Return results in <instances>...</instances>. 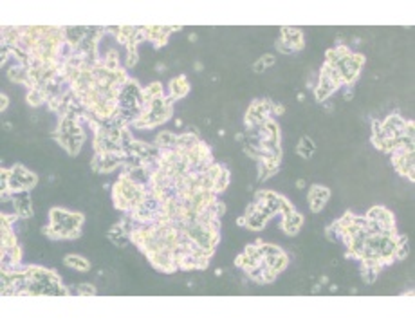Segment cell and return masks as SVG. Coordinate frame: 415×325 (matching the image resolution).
I'll list each match as a JSON object with an SVG mask.
<instances>
[{"label": "cell", "instance_id": "1", "mask_svg": "<svg viewBox=\"0 0 415 325\" xmlns=\"http://www.w3.org/2000/svg\"><path fill=\"white\" fill-rule=\"evenodd\" d=\"M27 275V295L31 296H67L69 287L61 284L60 277L40 266H29L24 269Z\"/></svg>", "mask_w": 415, "mask_h": 325}, {"label": "cell", "instance_id": "2", "mask_svg": "<svg viewBox=\"0 0 415 325\" xmlns=\"http://www.w3.org/2000/svg\"><path fill=\"white\" fill-rule=\"evenodd\" d=\"M83 226V213H73L63 208H51L49 210V226L43 228V233L49 238H78L82 233Z\"/></svg>", "mask_w": 415, "mask_h": 325}, {"label": "cell", "instance_id": "3", "mask_svg": "<svg viewBox=\"0 0 415 325\" xmlns=\"http://www.w3.org/2000/svg\"><path fill=\"white\" fill-rule=\"evenodd\" d=\"M365 65V56L358 52H347L345 56L339 58L332 67H336L337 73L341 74L343 85H352L358 80L359 73Z\"/></svg>", "mask_w": 415, "mask_h": 325}, {"label": "cell", "instance_id": "4", "mask_svg": "<svg viewBox=\"0 0 415 325\" xmlns=\"http://www.w3.org/2000/svg\"><path fill=\"white\" fill-rule=\"evenodd\" d=\"M38 182V177L35 173L24 168L22 165H15L11 168V175H9L8 188L9 191H22V190H33Z\"/></svg>", "mask_w": 415, "mask_h": 325}, {"label": "cell", "instance_id": "5", "mask_svg": "<svg viewBox=\"0 0 415 325\" xmlns=\"http://www.w3.org/2000/svg\"><path fill=\"white\" fill-rule=\"evenodd\" d=\"M392 163H394L397 173L402 177H408L410 181L415 179V154L406 150H395L392 152Z\"/></svg>", "mask_w": 415, "mask_h": 325}, {"label": "cell", "instance_id": "6", "mask_svg": "<svg viewBox=\"0 0 415 325\" xmlns=\"http://www.w3.org/2000/svg\"><path fill=\"white\" fill-rule=\"evenodd\" d=\"M11 204H13V210L20 219H31L33 217V201H31L29 190H22V191H11Z\"/></svg>", "mask_w": 415, "mask_h": 325}, {"label": "cell", "instance_id": "7", "mask_svg": "<svg viewBox=\"0 0 415 325\" xmlns=\"http://www.w3.org/2000/svg\"><path fill=\"white\" fill-rule=\"evenodd\" d=\"M179 29H181V27L177 26H150V27H145V33H147L148 40H152L157 47H161V45L166 43V38H168L170 33Z\"/></svg>", "mask_w": 415, "mask_h": 325}, {"label": "cell", "instance_id": "8", "mask_svg": "<svg viewBox=\"0 0 415 325\" xmlns=\"http://www.w3.org/2000/svg\"><path fill=\"white\" fill-rule=\"evenodd\" d=\"M280 38L284 40V42H286L291 49H294V52L300 51V49H303V45H305L303 33H302V29H298V27H289V26L282 27Z\"/></svg>", "mask_w": 415, "mask_h": 325}, {"label": "cell", "instance_id": "9", "mask_svg": "<svg viewBox=\"0 0 415 325\" xmlns=\"http://www.w3.org/2000/svg\"><path fill=\"white\" fill-rule=\"evenodd\" d=\"M365 217L370 219V221L379 222V224H383L385 228H395L394 213L390 212V210H386L385 206H374V208L368 210Z\"/></svg>", "mask_w": 415, "mask_h": 325}, {"label": "cell", "instance_id": "10", "mask_svg": "<svg viewBox=\"0 0 415 325\" xmlns=\"http://www.w3.org/2000/svg\"><path fill=\"white\" fill-rule=\"evenodd\" d=\"M282 217H284V221H282L280 228L284 230V233H286V235H289V237H294V235L300 231V228H302L303 217L300 215L296 210H294V212H291V213H287V215H282Z\"/></svg>", "mask_w": 415, "mask_h": 325}, {"label": "cell", "instance_id": "11", "mask_svg": "<svg viewBox=\"0 0 415 325\" xmlns=\"http://www.w3.org/2000/svg\"><path fill=\"white\" fill-rule=\"evenodd\" d=\"M85 35H87V26H67V27H63V40L74 49H78V45L83 42Z\"/></svg>", "mask_w": 415, "mask_h": 325}, {"label": "cell", "instance_id": "12", "mask_svg": "<svg viewBox=\"0 0 415 325\" xmlns=\"http://www.w3.org/2000/svg\"><path fill=\"white\" fill-rule=\"evenodd\" d=\"M190 92V82H188L186 76H177L170 82V94L175 98V100H182L184 96Z\"/></svg>", "mask_w": 415, "mask_h": 325}, {"label": "cell", "instance_id": "13", "mask_svg": "<svg viewBox=\"0 0 415 325\" xmlns=\"http://www.w3.org/2000/svg\"><path fill=\"white\" fill-rule=\"evenodd\" d=\"M264 264L267 266L271 271H274L276 275H280L284 269L287 268V264H289V256L286 255V251L280 253V255H274V256H264Z\"/></svg>", "mask_w": 415, "mask_h": 325}, {"label": "cell", "instance_id": "14", "mask_svg": "<svg viewBox=\"0 0 415 325\" xmlns=\"http://www.w3.org/2000/svg\"><path fill=\"white\" fill-rule=\"evenodd\" d=\"M156 145L159 150H173L177 147V136L173 132H159L156 136Z\"/></svg>", "mask_w": 415, "mask_h": 325}, {"label": "cell", "instance_id": "15", "mask_svg": "<svg viewBox=\"0 0 415 325\" xmlns=\"http://www.w3.org/2000/svg\"><path fill=\"white\" fill-rule=\"evenodd\" d=\"M265 224H267V219H265L260 212H255V213H251V215L246 217V228H249V230H253V231L264 230Z\"/></svg>", "mask_w": 415, "mask_h": 325}, {"label": "cell", "instance_id": "16", "mask_svg": "<svg viewBox=\"0 0 415 325\" xmlns=\"http://www.w3.org/2000/svg\"><path fill=\"white\" fill-rule=\"evenodd\" d=\"M63 262L65 266H69V268L76 269V271H89V269H91V262L78 255H67L63 258Z\"/></svg>", "mask_w": 415, "mask_h": 325}, {"label": "cell", "instance_id": "17", "mask_svg": "<svg viewBox=\"0 0 415 325\" xmlns=\"http://www.w3.org/2000/svg\"><path fill=\"white\" fill-rule=\"evenodd\" d=\"M314 150H316L314 141H312V139L309 138V136H303V138L300 139L298 147H296V152H298V154L303 157V159H309V157H312Z\"/></svg>", "mask_w": 415, "mask_h": 325}, {"label": "cell", "instance_id": "18", "mask_svg": "<svg viewBox=\"0 0 415 325\" xmlns=\"http://www.w3.org/2000/svg\"><path fill=\"white\" fill-rule=\"evenodd\" d=\"M229 186V170L228 168H222V172L219 173V177L213 181V193H221V191H224L226 188Z\"/></svg>", "mask_w": 415, "mask_h": 325}, {"label": "cell", "instance_id": "19", "mask_svg": "<svg viewBox=\"0 0 415 325\" xmlns=\"http://www.w3.org/2000/svg\"><path fill=\"white\" fill-rule=\"evenodd\" d=\"M410 253V247H408V237L402 235L399 237L397 235V246H395V258L397 260H404Z\"/></svg>", "mask_w": 415, "mask_h": 325}, {"label": "cell", "instance_id": "20", "mask_svg": "<svg viewBox=\"0 0 415 325\" xmlns=\"http://www.w3.org/2000/svg\"><path fill=\"white\" fill-rule=\"evenodd\" d=\"M330 197V190L325 186H320V184H314V186H311V190H309V199H320V201H329Z\"/></svg>", "mask_w": 415, "mask_h": 325}, {"label": "cell", "instance_id": "21", "mask_svg": "<svg viewBox=\"0 0 415 325\" xmlns=\"http://www.w3.org/2000/svg\"><path fill=\"white\" fill-rule=\"evenodd\" d=\"M71 291H76V295H80V296L96 295V287L92 286V284H78V286H74Z\"/></svg>", "mask_w": 415, "mask_h": 325}, {"label": "cell", "instance_id": "22", "mask_svg": "<svg viewBox=\"0 0 415 325\" xmlns=\"http://www.w3.org/2000/svg\"><path fill=\"white\" fill-rule=\"evenodd\" d=\"M381 268H363V280L367 282V284H374L377 278V275H379Z\"/></svg>", "mask_w": 415, "mask_h": 325}, {"label": "cell", "instance_id": "23", "mask_svg": "<svg viewBox=\"0 0 415 325\" xmlns=\"http://www.w3.org/2000/svg\"><path fill=\"white\" fill-rule=\"evenodd\" d=\"M137 52H135V49H126V60H125V65L126 67H134L135 63H137Z\"/></svg>", "mask_w": 415, "mask_h": 325}, {"label": "cell", "instance_id": "24", "mask_svg": "<svg viewBox=\"0 0 415 325\" xmlns=\"http://www.w3.org/2000/svg\"><path fill=\"white\" fill-rule=\"evenodd\" d=\"M325 201H320V199H309V208H311L312 213H318L321 212V210L325 208Z\"/></svg>", "mask_w": 415, "mask_h": 325}, {"label": "cell", "instance_id": "25", "mask_svg": "<svg viewBox=\"0 0 415 325\" xmlns=\"http://www.w3.org/2000/svg\"><path fill=\"white\" fill-rule=\"evenodd\" d=\"M276 49H278L280 52H284V54H294V49H291L289 45H287V43L284 42L282 38L276 42Z\"/></svg>", "mask_w": 415, "mask_h": 325}, {"label": "cell", "instance_id": "26", "mask_svg": "<svg viewBox=\"0 0 415 325\" xmlns=\"http://www.w3.org/2000/svg\"><path fill=\"white\" fill-rule=\"evenodd\" d=\"M402 134L408 136V138H415V123L413 121H406V123H404Z\"/></svg>", "mask_w": 415, "mask_h": 325}, {"label": "cell", "instance_id": "27", "mask_svg": "<svg viewBox=\"0 0 415 325\" xmlns=\"http://www.w3.org/2000/svg\"><path fill=\"white\" fill-rule=\"evenodd\" d=\"M271 114H274V116H284V114H286V107H284L282 103H274L272 105Z\"/></svg>", "mask_w": 415, "mask_h": 325}, {"label": "cell", "instance_id": "28", "mask_svg": "<svg viewBox=\"0 0 415 325\" xmlns=\"http://www.w3.org/2000/svg\"><path fill=\"white\" fill-rule=\"evenodd\" d=\"M260 61H262L265 67H271V65H274V56H272V54H264V56H260Z\"/></svg>", "mask_w": 415, "mask_h": 325}, {"label": "cell", "instance_id": "29", "mask_svg": "<svg viewBox=\"0 0 415 325\" xmlns=\"http://www.w3.org/2000/svg\"><path fill=\"white\" fill-rule=\"evenodd\" d=\"M265 69H267V67H265V65L262 63V61H260V60H256L255 63H253V71H255L256 74H262V73H265Z\"/></svg>", "mask_w": 415, "mask_h": 325}, {"label": "cell", "instance_id": "30", "mask_svg": "<svg viewBox=\"0 0 415 325\" xmlns=\"http://www.w3.org/2000/svg\"><path fill=\"white\" fill-rule=\"evenodd\" d=\"M0 101H2V110H6V108H8V105H9V100L6 98V94L0 96Z\"/></svg>", "mask_w": 415, "mask_h": 325}, {"label": "cell", "instance_id": "31", "mask_svg": "<svg viewBox=\"0 0 415 325\" xmlns=\"http://www.w3.org/2000/svg\"><path fill=\"white\" fill-rule=\"evenodd\" d=\"M296 188L303 190V188H305V179H298V181H296Z\"/></svg>", "mask_w": 415, "mask_h": 325}, {"label": "cell", "instance_id": "32", "mask_svg": "<svg viewBox=\"0 0 415 325\" xmlns=\"http://www.w3.org/2000/svg\"><path fill=\"white\" fill-rule=\"evenodd\" d=\"M352 98H354V92H352L351 89H349V91L345 92V100H347V101H351Z\"/></svg>", "mask_w": 415, "mask_h": 325}, {"label": "cell", "instance_id": "33", "mask_svg": "<svg viewBox=\"0 0 415 325\" xmlns=\"http://www.w3.org/2000/svg\"><path fill=\"white\" fill-rule=\"evenodd\" d=\"M197 40V35H190V42H195Z\"/></svg>", "mask_w": 415, "mask_h": 325}]
</instances>
